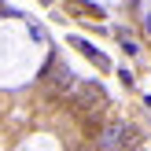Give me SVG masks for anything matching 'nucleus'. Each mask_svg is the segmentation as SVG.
I'll list each match as a JSON object with an SVG mask.
<instances>
[{"mask_svg": "<svg viewBox=\"0 0 151 151\" xmlns=\"http://www.w3.org/2000/svg\"><path fill=\"white\" fill-rule=\"evenodd\" d=\"M74 48H81V52H85V55L92 59L96 66H100V70H111V59H107V55H100V52H96V48H92L88 41H81V37H74Z\"/></svg>", "mask_w": 151, "mask_h": 151, "instance_id": "3", "label": "nucleus"}, {"mask_svg": "<svg viewBox=\"0 0 151 151\" xmlns=\"http://www.w3.org/2000/svg\"><path fill=\"white\" fill-rule=\"evenodd\" d=\"M147 107H151V96H147Z\"/></svg>", "mask_w": 151, "mask_h": 151, "instance_id": "6", "label": "nucleus"}, {"mask_svg": "<svg viewBox=\"0 0 151 151\" xmlns=\"http://www.w3.org/2000/svg\"><path fill=\"white\" fill-rule=\"evenodd\" d=\"M66 11L70 15H88V19H103V7H96V4H88V0H66Z\"/></svg>", "mask_w": 151, "mask_h": 151, "instance_id": "2", "label": "nucleus"}, {"mask_svg": "<svg viewBox=\"0 0 151 151\" xmlns=\"http://www.w3.org/2000/svg\"><path fill=\"white\" fill-rule=\"evenodd\" d=\"M0 15H7V7H4V0H0Z\"/></svg>", "mask_w": 151, "mask_h": 151, "instance_id": "5", "label": "nucleus"}, {"mask_svg": "<svg viewBox=\"0 0 151 151\" xmlns=\"http://www.w3.org/2000/svg\"><path fill=\"white\" fill-rule=\"evenodd\" d=\"M96 151H133L137 147V129L129 122H103L92 133Z\"/></svg>", "mask_w": 151, "mask_h": 151, "instance_id": "1", "label": "nucleus"}, {"mask_svg": "<svg viewBox=\"0 0 151 151\" xmlns=\"http://www.w3.org/2000/svg\"><path fill=\"white\" fill-rule=\"evenodd\" d=\"M52 81H55V88H63V92H74V88H78V81H74V70H70V66H59Z\"/></svg>", "mask_w": 151, "mask_h": 151, "instance_id": "4", "label": "nucleus"}]
</instances>
